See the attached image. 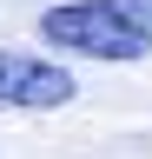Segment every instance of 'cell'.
Listing matches in <instances>:
<instances>
[{"instance_id": "cell-1", "label": "cell", "mask_w": 152, "mask_h": 159, "mask_svg": "<svg viewBox=\"0 0 152 159\" xmlns=\"http://www.w3.org/2000/svg\"><path fill=\"white\" fill-rule=\"evenodd\" d=\"M40 40L93 60H139L152 53V7L145 0H73L40 13Z\"/></svg>"}, {"instance_id": "cell-2", "label": "cell", "mask_w": 152, "mask_h": 159, "mask_svg": "<svg viewBox=\"0 0 152 159\" xmlns=\"http://www.w3.org/2000/svg\"><path fill=\"white\" fill-rule=\"evenodd\" d=\"M80 93L66 66L53 60H33V53H0V106H27V113H46V106H66Z\"/></svg>"}]
</instances>
